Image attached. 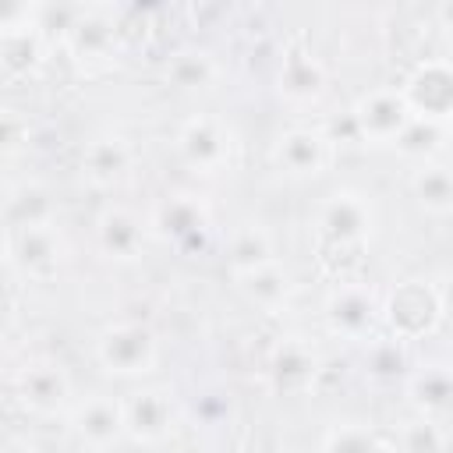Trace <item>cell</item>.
<instances>
[{
    "instance_id": "obj_12",
    "label": "cell",
    "mask_w": 453,
    "mask_h": 453,
    "mask_svg": "<svg viewBox=\"0 0 453 453\" xmlns=\"http://www.w3.org/2000/svg\"><path fill=\"white\" fill-rule=\"evenodd\" d=\"M149 241V219H142L127 205H106L96 216V244L113 262H134L145 251Z\"/></svg>"
},
{
    "instance_id": "obj_2",
    "label": "cell",
    "mask_w": 453,
    "mask_h": 453,
    "mask_svg": "<svg viewBox=\"0 0 453 453\" xmlns=\"http://www.w3.org/2000/svg\"><path fill=\"white\" fill-rule=\"evenodd\" d=\"M96 361L120 379L145 375L159 361L156 333L142 322H113L96 336Z\"/></svg>"
},
{
    "instance_id": "obj_15",
    "label": "cell",
    "mask_w": 453,
    "mask_h": 453,
    "mask_svg": "<svg viewBox=\"0 0 453 453\" xmlns=\"http://www.w3.org/2000/svg\"><path fill=\"white\" fill-rule=\"evenodd\" d=\"M127 435L134 442H163L173 428V400L166 389H138L124 400Z\"/></svg>"
},
{
    "instance_id": "obj_13",
    "label": "cell",
    "mask_w": 453,
    "mask_h": 453,
    "mask_svg": "<svg viewBox=\"0 0 453 453\" xmlns=\"http://www.w3.org/2000/svg\"><path fill=\"white\" fill-rule=\"evenodd\" d=\"M273 163L287 173V177H319L329 163V138L322 131L311 127H290L276 138L273 145Z\"/></svg>"
},
{
    "instance_id": "obj_3",
    "label": "cell",
    "mask_w": 453,
    "mask_h": 453,
    "mask_svg": "<svg viewBox=\"0 0 453 453\" xmlns=\"http://www.w3.org/2000/svg\"><path fill=\"white\" fill-rule=\"evenodd\" d=\"M173 149L180 156V163L191 173L212 177L223 173L230 166V152H234V134L230 127L216 117V113H195L177 127Z\"/></svg>"
},
{
    "instance_id": "obj_8",
    "label": "cell",
    "mask_w": 453,
    "mask_h": 453,
    "mask_svg": "<svg viewBox=\"0 0 453 453\" xmlns=\"http://www.w3.org/2000/svg\"><path fill=\"white\" fill-rule=\"evenodd\" d=\"M400 92L414 117L439 120V124L453 120V64L449 60H421Z\"/></svg>"
},
{
    "instance_id": "obj_20",
    "label": "cell",
    "mask_w": 453,
    "mask_h": 453,
    "mask_svg": "<svg viewBox=\"0 0 453 453\" xmlns=\"http://www.w3.org/2000/svg\"><path fill=\"white\" fill-rule=\"evenodd\" d=\"M407 396L418 414L439 418L453 411V368L449 365H421L407 375Z\"/></svg>"
},
{
    "instance_id": "obj_30",
    "label": "cell",
    "mask_w": 453,
    "mask_h": 453,
    "mask_svg": "<svg viewBox=\"0 0 453 453\" xmlns=\"http://www.w3.org/2000/svg\"><path fill=\"white\" fill-rule=\"evenodd\" d=\"M4 149L7 156H14L25 142H28V117H21L18 110H4Z\"/></svg>"
},
{
    "instance_id": "obj_1",
    "label": "cell",
    "mask_w": 453,
    "mask_h": 453,
    "mask_svg": "<svg viewBox=\"0 0 453 453\" xmlns=\"http://www.w3.org/2000/svg\"><path fill=\"white\" fill-rule=\"evenodd\" d=\"M375 230V209L368 195L340 188L326 195V202L315 212V234L326 251H357L368 244Z\"/></svg>"
},
{
    "instance_id": "obj_4",
    "label": "cell",
    "mask_w": 453,
    "mask_h": 453,
    "mask_svg": "<svg viewBox=\"0 0 453 453\" xmlns=\"http://www.w3.org/2000/svg\"><path fill=\"white\" fill-rule=\"evenodd\" d=\"M209 230H212L209 209L195 195H166L149 212V234L177 251H188V255L205 248Z\"/></svg>"
},
{
    "instance_id": "obj_7",
    "label": "cell",
    "mask_w": 453,
    "mask_h": 453,
    "mask_svg": "<svg viewBox=\"0 0 453 453\" xmlns=\"http://www.w3.org/2000/svg\"><path fill=\"white\" fill-rule=\"evenodd\" d=\"M350 117L357 124L361 142H372V145H396L403 127L414 120V113H411V106H407L400 88H372V92H365L354 103Z\"/></svg>"
},
{
    "instance_id": "obj_9",
    "label": "cell",
    "mask_w": 453,
    "mask_h": 453,
    "mask_svg": "<svg viewBox=\"0 0 453 453\" xmlns=\"http://www.w3.org/2000/svg\"><path fill=\"white\" fill-rule=\"evenodd\" d=\"M64 255H67V248H64L57 223L7 230V262L18 265L25 276H35V280L53 276L60 269Z\"/></svg>"
},
{
    "instance_id": "obj_16",
    "label": "cell",
    "mask_w": 453,
    "mask_h": 453,
    "mask_svg": "<svg viewBox=\"0 0 453 453\" xmlns=\"http://www.w3.org/2000/svg\"><path fill=\"white\" fill-rule=\"evenodd\" d=\"M276 92L290 106H311L326 92V67L311 53H287L280 71H276Z\"/></svg>"
},
{
    "instance_id": "obj_26",
    "label": "cell",
    "mask_w": 453,
    "mask_h": 453,
    "mask_svg": "<svg viewBox=\"0 0 453 453\" xmlns=\"http://www.w3.org/2000/svg\"><path fill=\"white\" fill-rule=\"evenodd\" d=\"M216 78H219V64L209 50H180L166 60V81H173L177 88L198 92L216 85Z\"/></svg>"
},
{
    "instance_id": "obj_28",
    "label": "cell",
    "mask_w": 453,
    "mask_h": 453,
    "mask_svg": "<svg viewBox=\"0 0 453 453\" xmlns=\"http://www.w3.org/2000/svg\"><path fill=\"white\" fill-rule=\"evenodd\" d=\"M400 449L403 453H446V432L435 418L414 414L400 425Z\"/></svg>"
},
{
    "instance_id": "obj_14",
    "label": "cell",
    "mask_w": 453,
    "mask_h": 453,
    "mask_svg": "<svg viewBox=\"0 0 453 453\" xmlns=\"http://www.w3.org/2000/svg\"><path fill=\"white\" fill-rule=\"evenodd\" d=\"M134 166V149L124 134H96L81 149V177L92 188H113L120 184Z\"/></svg>"
},
{
    "instance_id": "obj_17",
    "label": "cell",
    "mask_w": 453,
    "mask_h": 453,
    "mask_svg": "<svg viewBox=\"0 0 453 453\" xmlns=\"http://www.w3.org/2000/svg\"><path fill=\"white\" fill-rule=\"evenodd\" d=\"M265 372H269V382H273L280 393H297V389H308V386L319 379L322 361H319V354H315L308 343H301V340H283V343L273 350Z\"/></svg>"
},
{
    "instance_id": "obj_11",
    "label": "cell",
    "mask_w": 453,
    "mask_h": 453,
    "mask_svg": "<svg viewBox=\"0 0 453 453\" xmlns=\"http://www.w3.org/2000/svg\"><path fill=\"white\" fill-rule=\"evenodd\" d=\"M18 400L32 414H57L71 403V379L60 361L35 357L18 372Z\"/></svg>"
},
{
    "instance_id": "obj_27",
    "label": "cell",
    "mask_w": 453,
    "mask_h": 453,
    "mask_svg": "<svg viewBox=\"0 0 453 453\" xmlns=\"http://www.w3.org/2000/svg\"><path fill=\"white\" fill-rule=\"evenodd\" d=\"M446 134H449V127L446 124H439V120H425V117H414L407 127H403V134L396 138V152L400 156H407V159H421V163H428L439 149H442V142H446Z\"/></svg>"
},
{
    "instance_id": "obj_31",
    "label": "cell",
    "mask_w": 453,
    "mask_h": 453,
    "mask_svg": "<svg viewBox=\"0 0 453 453\" xmlns=\"http://www.w3.org/2000/svg\"><path fill=\"white\" fill-rule=\"evenodd\" d=\"M435 290H439V304H442V315H453V273H446V276L435 283Z\"/></svg>"
},
{
    "instance_id": "obj_24",
    "label": "cell",
    "mask_w": 453,
    "mask_h": 453,
    "mask_svg": "<svg viewBox=\"0 0 453 453\" xmlns=\"http://www.w3.org/2000/svg\"><path fill=\"white\" fill-rule=\"evenodd\" d=\"M411 195L432 216L453 212V166L449 163H439V159L421 163L411 173Z\"/></svg>"
},
{
    "instance_id": "obj_33",
    "label": "cell",
    "mask_w": 453,
    "mask_h": 453,
    "mask_svg": "<svg viewBox=\"0 0 453 453\" xmlns=\"http://www.w3.org/2000/svg\"><path fill=\"white\" fill-rule=\"evenodd\" d=\"M435 18H439V25H442V28L453 35V0L439 4V7H435Z\"/></svg>"
},
{
    "instance_id": "obj_23",
    "label": "cell",
    "mask_w": 453,
    "mask_h": 453,
    "mask_svg": "<svg viewBox=\"0 0 453 453\" xmlns=\"http://www.w3.org/2000/svg\"><path fill=\"white\" fill-rule=\"evenodd\" d=\"M237 287L262 311H280L294 297V276L280 262H269V265H262L248 276H237Z\"/></svg>"
},
{
    "instance_id": "obj_25",
    "label": "cell",
    "mask_w": 453,
    "mask_h": 453,
    "mask_svg": "<svg viewBox=\"0 0 453 453\" xmlns=\"http://www.w3.org/2000/svg\"><path fill=\"white\" fill-rule=\"evenodd\" d=\"M361 365H365V375H372V379H379V382H389V379H407L411 372V361H407V340H400V336H372L368 343H365V357H361Z\"/></svg>"
},
{
    "instance_id": "obj_29",
    "label": "cell",
    "mask_w": 453,
    "mask_h": 453,
    "mask_svg": "<svg viewBox=\"0 0 453 453\" xmlns=\"http://www.w3.org/2000/svg\"><path fill=\"white\" fill-rule=\"evenodd\" d=\"M322 453H382L379 439L365 425H340L326 435Z\"/></svg>"
},
{
    "instance_id": "obj_21",
    "label": "cell",
    "mask_w": 453,
    "mask_h": 453,
    "mask_svg": "<svg viewBox=\"0 0 453 453\" xmlns=\"http://www.w3.org/2000/svg\"><path fill=\"white\" fill-rule=\"evenodd\" d=\"M4 219L7 230H21V226H42V223H57V209L50 202V191L35 180H21L14 188H7L4 198Z\"/></svg>"
},
{
    "instance_id": "obj_34",
    "label": "cell",
    "mask_w": 453,
    "mask_h": 453,
    "mask_svg": "<svg viewBox=\"0 0 453 453\" xmlns=\"http://www.w3.org/2000/svg\"><path fill=\"white\" fill-rule=\"evenodd\" d=\"M446 127H449V134H453V120H449V124H446Z\"/></svg>"
},
{
    "instance_id": "obj_32",
    "label": "cell",
    "mask_w": 453,
    "mask_h": 453,
    "mask_svg": "<svg viewBox=\"0 0 453 453\" xmlns=\"http://www.w3.org/2000/svg\"><path fill=\"white\" fill-rule=\"evenodd\" d=\"M4 453H42L35 442H28V439H21V435H11L7 442H4Z\"/></svg>"
},
{
    "instance_id": "obj_5",
    "label": "cell",
    "mask_w": 453,
    "mask_h": 453,
    "mask_svg": "<svg viewBox=\"0 0 453 453\" xmlns=\"http://www.w3.org/2000/svg\"><path fill=\"white\" fill-rule=\"evenodd\" d=\"M326 329L340 340H372L382 319V301L368 283H340L322 304Z\"/></svg>"
},
{
    "instance_id": "obj_6",
    "label": "cell",
    "mask_w": 453,
    "mask_h": 453,
    "mask_svg": "<svg viewBox=\"0 0 453 453\" xmlns=\"http://www.w3.org/2000/svg\"><path fill=\"white\" fill-rule=\"evenodd\" d=\"M382 319L393 329V336H400V340H418V336L432 333L439 326V319H442V304H439L435 283H425V280L400 283L382 301Z\"/></svg>"
},
{
    "instance_id": "obj_22",
    "label": "cell",
    "mask_w": 453,
    "mask_h": 453,
    "mask_svg": "<svg viewBox=\"0 0 453 453\" xmlns=\"http://www.w3.org/2000/svg\"><path fill=\"white\" fill-rule=\"evenodd\" d=\"M0 67H4V78H25L35 64H39V28L35 21L28 18L25 25L18 21H4L0 25Z\"/></svg>"
},
{
    "instance_id": "obj_18",
    "label": "cell",
    "mask_w": 453,
    "mask_h": 453,
    "mask_svg": "<svg viewBox=\"0 0 453 453\" xmlns=\"http://www.w3.org/2000/svg\"><path fill=\"white\" fill-rule=\"evenodd\" d=\"M67 46L78 60H106L117 46V25L106 7H81L74 28L67 32Z\"/></svg>"
},
{
    "instance_id": "obj_19",
    "label": "cell",
    "mask_w": 453,
    "mask_h": 453,
    "mask_svg": "<svg viewBox=\"0 0 453 453\" xmlns=\"http://www.w3.org/2000/svg\"><path fill=\"white\" fill-rule=\"evenodd\" d=\"M226 262L234 276H248L269 262H276V248H273V234L262 223H241L230 230L226 237Z\"/></svg>"
},
{
    "instance_id": "obj_10",
    "label": "cell",
    "mask_w": 453,
    "mask_h": 453,
    "mask_svg": "<svg viewBox=\"0 0 453 453\" xmlns=\"http://www.w3.org/2000/svg\"><path fill=\"white\" fill-rule=\"evenodd\" d=\"M71 432L92 449L106 453L127 435V418H124V400L113 396H85L81 403L71 407Z\"/></svg>"
}]
</instances>
